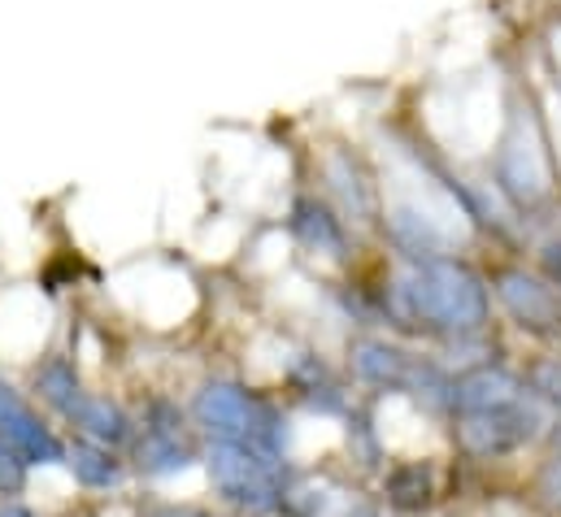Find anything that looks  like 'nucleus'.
Instances as JSON below:
<instances>
[{"label":"nucleus","mask_w":561,"mask_h":517,"mask_svg":"<svg viewBox=\"0 0 561 517\" xmlns=\"http://www.w3.org/2000/svg\"><path fill=\"white\" fill-rule=\"evenodd\" d=\"M553 417L549 409L527 391L523 400L514 404H501V409H488V413H466V417H453V444L466 461H510L536 444H545Z\"/></svg>","instance_id":"nucleus-1"},{"label":"nucleus","mask_w":561,"mask_h":517,"mask_svg":"<svg viewBox=\"0 0 561 517\" xmlns=\"http://www.w3.org/2000/svg\"><path fill=\"white\" fill-rule=\"evenodd\" d=\"M209 492L240 517H279L287 474L283 461L249 444H214L209 448Z\"/></svg>","instance_id":"nucleus-2"},{"label":"nucleus","mask_w":561,"mask_h":517,"mask_svg":"<svg viewBox=\"0 0 561 517\" xmlns=\"http://www.w3.org/2000/svg\"><path fill=\"white\" fill-rule=\"evenodd\" d=\"M414 305L426 322L448 331H479L488 322V300L479 283L461 269H431L422 287H414Z\"/></svg>","instance_id":"nucleus-3"},{"label":"nucleus","mask_w":561,"mask_h":517,"mask_svg":"<svg viewBox=\"0 0 561 517\" xmlns=\"http://www.w3.org/2000/svg\"><path fill=\"white\" fill-rule=\"evenodd\" d=\"M379 505L392 517H431L444 501V483L431 457H401L379 474Z\"/></svg>","instance_id":"nucleus-4"},{"label":"nucleus","mask_w":561,"mask_h":517,"mask_svg":"<svg viewBox=\"0 0 561 517\" xmlns=\"http://www.w3.org/2000/svg\"><path fill=\"white\" fill-rule=\"evenodd\" d=\"M523 395H527V379L510 375L505 366H474V370L453 379V417L488 413V409L514 404Z\"/></svg>","instance_id":"nucleus-5"},{"label":"nucleus","mask_w":561,"mask_h":517,"mask_svg":"<svg viewBox=\"0 0 561 517\" xmlns=\"http://www.w3.org/2000/svg\"><path fill=\"white\" fill-rule=\"evenodd\" d=\"M501 300L518 318V326H527L536 335H549V340H561V300L545 283H536L527 274H505L501 278Z\"/></svg>","instance_id":"nucleus-6"},{"label":"nucleus","mask_w":561,"mask_h":517,"mask_svg":"<svg viewBox=\"0 0 561 517\" xmlns=\"http://www.w3.org/2000/svg\"><path fill=\"white\" fill-rule=\"evenodd\" d=\"M66 466L83 492H118L127 483V466L105 444H75Z\"/></svg>","instance_id":"nucleus-7"},{"label":"nucleus","mask_w":561,"mask_h":517,"mask_svg":"<svg viewBox=\"0 0 561 517\" xmlns=\"http://www.w3.org/2000/svg\"><path fill=\"white\" fill-rule=\"evenodd\" d=\"M523 501L531 505V514L561 517V452H545V461H536V470L527 474Z\"/></svg>","instance_id":"nucleus-8"},{"label":"nucleus","mask_w":561,"mask_h":517,"mask_svg":"<svg viewBox=\"0 0 561 517\" xmlns=\"http://www.w3.org/2000/svg\"><path fill=\"white\" fill-rule=\"evenodd\" d=\"M527 391L545 404V409H553L561 417V357H545V361H536L527 375Z\"/></svg>","instance_id":"nucleus-9"},{"label":"nucleus","mask_w":561,"mask_h":517,"mask_svg":"<svg viewBox=\"0 0 561 517\" xmlns=\"http://www.w3.org/2000/svg\"><path fill=\"white\" fill-rule=\"evenodd\" d=\"M26 483H31V466L22 461L18 448H9L0 439V501H18L26 492Z\"/></svg>","instance_id":"nucleus-10"},{"label":"nucleus","mask_w":561,"mask_h":517,"mask_svg":"<svg viewBox=\"0 0 561 517\" xmlns=\"http://www.w3.org/2000/svg\"><path fill=\"white\" fill-rule=\"evenodd\" d=\"M344 517H388V514H383L379 496H357V501L344 509Z\"/></svg>","instance_id":"nucleus-11"},{"label":"nucleus","mask_w":561,"mask_h":517,"mask_svg":"<svg viewBox=\"0 0 561 517\" xmlns=\"http://www.w3.org/2000/svg\"><path fill=\"white\" fill-rule=\"evenodd\" d=\"M0 517H44L35 505H26V501H0Z\"/></svg>","instance_id":"nucleus-12"},{"label":"nucleus","mask_w":561,"mask_h":517,"mask_svg":"<svg viewBox=\"0 0 561 517\" xmlns=\"http://www.w3.org/2000/svg\"><path fill=\"white\" fill-rule=\"evenodd\" d=\"M545 452H561V417H553V426L545 435Z\"/></svg>","instance_id":"nucleus-13"},{"label":"nucleus","mask_w":561,"mask_h":517,"mask_svg":"<svg viewBox=\"0 0 561 517\" xmlns=\"http://www.w3.org/2000/svg\"><path fill=\"white\" fill-rule=\"evenodd\" d=\"M549 269H553V278L561 283V249H549Z\"/></svg>","instance_id":"nucleus-14"},{"label":"nucleus","mask_w":561,"mask_h":517,"mask_svg":"<svg viewBox=\"0 0 561 517\" xmlns=\"http://www.w3.org/2000/svg\"><path fill=\"white\" fill-rule=\"evenodd\" d=\"M531 517H545V514H531Z\"/></svg>","instance_id":"nucleus-15"},{"label":"nucleus","mask_w":561,"mask_h":517,"mask_svg":"<svg viewBox=\"0 0 561 517\" xmlns=\"http://www.w3.org/2000/svg\"><path fill=\"white\" fill-rule=\"evenodd\" d=\"M388 517H392V514H388Z\"/></svg>","instance_id":"nucleus-16"}]
</instances>
